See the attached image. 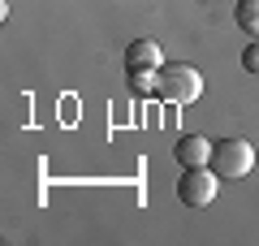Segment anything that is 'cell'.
<instances>
[{"mask_svg": "<svg viewBox=\"0 0 259 246\" xmlns=\"http://www.w3.org/2000/svg\"><path fill=\"white\" fill-rule=\"evenodd\" d=\"M160 100L177 104V108H186V104H194L199 95H203V73L194 69V65H160V87H156Z\"/></svg>", "mask_w": 259, "mask_h": 246, "instance_id": "obj_1", "label": "cell"}, {"mask_svg": "<svg viewBox=\"0 0 259 246\" xmlns=\"http://www.w3.org/2000/svg\"><path fill=\"white\" fill-rule=\"evenodd\" d=\"M216 190H221V173L212 164H199V169H182V182H177V199L186 208H207L216 203Z\"/></svg>", "mask_w": 259, "mask_h": 246, "instance_id": "obj_2", "label": "cell"}, {"mask_svg": "<svg viewBox=\"0 0 259 246\" xmlns=\"http://www.w3.org/2000/svg\"><path fill=\"white\" fill-rule=\"evenodd\" d=\"M212 169L221 177H246L250 169H255V147L246 143V138H221V143L212 147Z\"/></svg>", "mask_w": 259, "mask_h": 246, "instance_id": "obj_3", "label": "cell"}, {"mask_svg": "<svg viewBox=\"0 0 259 246\" xmlns=\"http://www.w3.org/2000/svg\"><path fill=\"white\" fill-rule=\"evenodd\" d=\"M212 147L216 143H207L203 134H186V138H177L173 155H177L182 169H199V164H212Z\"/></svg>", "mask_w": 259, "mask_h": 246, "instance_id": "obj_4", "label": "cell"}, {"mask_svg": "<svg viewBox=\"0 0 259 246\" xmlns=\"http://www.w3.org/2000/svg\"><path fill=\"white\" fill-rule=\"evenodd\" d=\"M125 65L130 69H160V65H164V52H160L156 39H134V44L125 48Z\"/></svg>", "mask_w": 259, "mask_h": 246, "instance_id": "obj_5", "label": "cell"}, {"mask_svg": "<svg viewBox=\"0 0 259 246\" xmlns=\"http://www.w3.org/2000/svg\"><path fill=\"white\" fill-rule=\"evenodd\" d=\"M238 26L250 39H259V0H238Z\"/></svg>", "mask_w": 259, "mask_h": 246, "instance_id": "obj_6", "label": "cell"}, {"mask_svg": "<svg viewBox=\"0 0 259 246\" xmlns=\"http://www.w3.org/2000/svg\"><path fill=\"white\" fill-rule=\"evenodd\" d=\"M160 87V69H130V91L134 95H151Z\"/></svg>", "mask_w": 259, "mask_h": 246, "instance_id": "obj_7", "label": "cell"}, {"mask_svg": "<svg viewBox=\"0 0 259 246\" xmlns=\"http://www.w3.org/2000/svg\"><path fill=\"white\" fill-rule=\"evenodd\" d=\"M242 69H246V73H255V78H259V39H250V48L242 52Z\"/></svg>", "mask_w": 259, "mask_h": 246, "instance_id": "obj_8", "label": "cell"}]
</instances>
